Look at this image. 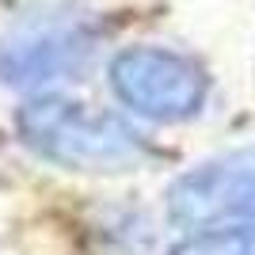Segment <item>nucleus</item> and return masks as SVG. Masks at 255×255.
I'll list each match as a JSON object with an SVG mask.
<instances>
[{
	"instance_id": "f257e3e1",
	"label": "nucleus",
	"mask_w": 255,
	"mask_h": 255,
	"mask_svg": "<svg viewBox=\"0 0 255 255\" xmlns=\"http://www.w3.org/2000/svg\"><path fill=\"white\" fill-rule=\"evenodd\" d=\"M115 76L129 99L149 107H191L198 99V73L164 53H126Z\"/></svg>"
}]
</instances>
